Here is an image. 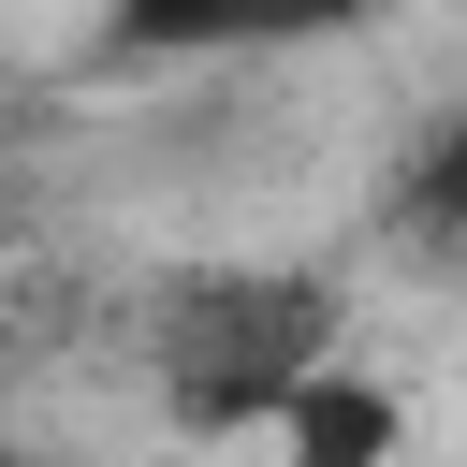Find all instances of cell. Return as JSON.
<instances>
[{
    "mask_svg": "<svg viewBox=\"0 0 467 467\" xmlns=\"http://www.w3.org/2000/svg\"><path fill=\"white\" fill-rule=\"evenodd\" d=\"M336 350H350V321H336V292L292 277V263H190V277H161L146 321H131L146 409H161L175 438H204V452L263 438Z\"/></svg>",
    "mask_w": 467,
    "mask_h": 467,
    "instance_id": "6da1fadb",
    "label": "cell"
},
{
    "mask_svg": "<svg viewBox=\"0 0 467 467\" xmlns=\"http://www.w3.org/2000/svg\"><path fill=\"white\" fill-rule=\"evenodd\" d=\"M379 15L394 0H102V44L146 73H263V58H321Z\"/></svg>",
    "mask_w": 467,
    "mask_h": 467,
    "instance_id": "7a4b0ae2",
    "label": "cell"
},
{
    "mask_svg": "<svg viewBox=\"0 0 467 467\" xmlns=\"http://www.w3.org/2000/svg\"><path fill=\"white\" fill-rule=\"evenodd\" d=\"M263 452H277V467H394V452H409V409H394V379H379L365 350H336V365L263 423Z\"/></svg>",
    "mask_w": 467,
    "mask_h": 467,
    "instance_id": "3957f363",
    "label": "cell"
},
{
    "mask_svg": "<svg viewBox=\"0 0 467 467\" xmlns=\"http://www.w3.org/2000/svg\"><path fill=\"white\" fill-rule=\"evenodd\" d=\"M0 467H44V452H29V438H15V423H0Z\"/></svg>",
    "mask_w": 467,
    "mask_h": 467,
    "instance_id": "277c9868",
    "label": "cell"
}]
</instances>
